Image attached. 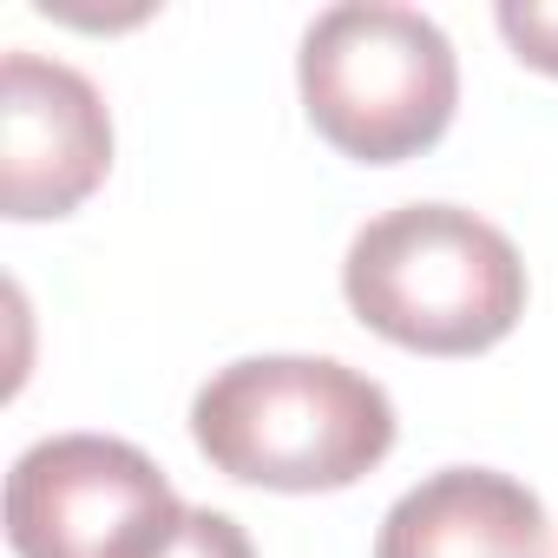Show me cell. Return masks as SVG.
Masks as SVG:
<instances>
[{
  "label": "cell",
  "mask_w": 558,
  "mask_h": 558,
  "mask_svg": "<svg viewBox=\"0 0 558 558\" xmlns=\"http://www.w3.org/2000/svg\"><path fill=\"white\" fill-rule=\"evenodd\" d=\"M191 440L243 486L336 493L388 460L395 401L336 355H250L197 388Z\"/></svg>",
  "instance_id": "cell-1"
},
{
  "label": "cell",
  "mask_w": 558,
  "mask_h": 558,
  "mask_svg": "<svg viewBox=\"0 0 558 558\" xmlns=\"http://www.w3.org/2000/svg\"><path fill=\"white\" fill-rule=\"evenodd\" d=\"M349 310L414 355H480L525 316V263L499 223L460 204H401L342 256Z\"/></svg>",
  "instance_id": "cell-2"
},
{
  "label": "cell",
  "mask_w": 558,
  "mask_h": 558,
  "mask_svg": "<svg viewBox=\"0 0 558 558\" xmlns=\"http://www.w3.org/2000/svg\"><path fill=\"white\" fill-rule=\"evenodd\" d=\"M310 125L362 158V165H401L453 125L460 106V60L453 40L395 0H342L323 8L296 53Z\"/></svg>",
  "instance_id": "cell-3"
},
{
  "label": "cell",
  "mask_w": 558,
  "mask_h": 558,
  "mask_svg": "<svg viewBox=\"0 0 558 558\" xmlns=\"http://www.w3.org/2000/svg\"><path fill=\"white\" fill-rule=\"evenodd\" d=\"M184 499L151 453L112 434L34 440L8 473V538L21 558H151Z\"/></svg>",
  "instance_id": "cell-4"
},
{
  "label": "cell",
  "mask_w": 558,
  "mask_h": 558,
  "mask_svg": "<svg viewBox=\"0 0 558 558\" xmlns=\"http://www.w3.org/2000/svg\"><path fill=\"white\" fill-rule=\"evenodd\" d=\"M112 171V112L99 86L47 53L0 60V210L34 223L80 210Z\"/></svg>",
  "instance_id": "cell-5"
},
{
  "label": "cell",
  "mask_w": 558,
  "mask_h": 558,
  "mask_svg": "<svg viewBox=\"0 0 558 558\" xmlns=\"http://www.w3.org/2000/svg\"><path fill=\"white\" fill-rule=\"evenodd\" d=\"M375 558H551V519L512 473L440 466L388 506Z\"/></svg>",
  "instance_id": "cell-6"
},
{
  "label": "cell",
  "mask_w": 558,
  "mask_h": 558,
  "mask_svg": "<svg viewBox=\"0 0 558 558\" xmlns=\"http://www.w3.org/2000/svg\"><path fill=\"white\" fill-rule=\"evenodd\" d=\"M151 558H256L250 532L230 519V512H210V506H184L178 525L165 532V545Z\"/></svg>",
  "instance_id": "cell-7"
},
{
  "label": "cell",
  "mask_w": 558,
  "mask_h": 558,
  "mask_svg": "<svg viewBox=\"0 0 558 558\" xmlns=\"http://www.w3.org/2000/svg\"><path fill=\"white\" fill-rule=\"evenodd\" d=\"M499 34L512 40L525 66L558 80V8L551 0H499Z\"/></svg>",
  "instance_id": "cell-8"
}]
</instances>
